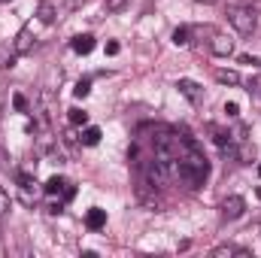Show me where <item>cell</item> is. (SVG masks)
<instances>
[{"instance_id":"277c9868","label":"cell","mask_w":261,"mask_h":258,"mask_svg":"<svg viewBox=\"0 0 261 258\" xmlns=\"http://www.w3.org/2000/svg\"><path fill=\"white\" fill-rule=\"evenodd\" d=\"M18 194H21V200L28 203V207H34V200H37V179L34 176H28V173H18Z\"/></svg>"},{"instance_id":"ffe728a7","label":"cell","mask_w":261,"mask_h":258,"mask_svg":"<svg viewBox=\"0 0 261 258\" xmlns=\"http://www.w3.org/2000/svg\"><path fill=\"white\" fill-rule=\"evenodd\" d=\"M12 107H15L18 113H28V97H24L21 91H15V94H12Z\"/></svg>"},{"instance_id":"8992f818","label":"cell","mask_w":261,"mask_h":258,"mask_svg":"<svg viewBox=\"0 0 261 258\" xmlns=\"http://www.w3.org/2000/svg\"><path fill=\"white\" fill-rule=\"evenodd\" d=\"M34 43H37V37L31 34V28H21V31L15 34V40H12V49H15L18 55H28V52L34 49Z\"/></svg>"},{"instance_id":"7c38bea8","label":"cell","mask_w":261,"mask_h":258,"mask_svg":"<svg viewBox=\"0 0 261 258\" xmlns=\"http://www.w3.org/2000/svg\"><path fill=\"white\" fill-rule=\"evenodd\" d=\"M100 137H103V134H100L97 125H85L82 137H79V143H82V146H97V143H100Z\"/></svg>"},{"instance_id":"ac0fdd59","label":"cell","mask_w":261,"mask_h":258,"mask_svg":"<svg viewBox=\"0 0 261 258\" xmlns=\"http://www.w3.org/2000/svg\"><path fill=\"white\" fill-rule=\"evenodd\" d=\"M88 91H91V79H79V82H76V88H73V94H76V97H88Z\"/></svg>"},{"instance_id":"44dd1931","label":"cell","mask_w":261,"mask_h":258,"mask_svg":"<svg viewBox=\"0 0 261 258\" xmlns=\"http://www.w3.org/2000/svg\"><path fill=\"white\" fill-rule=\"evenodd\" d=\"M12 210V200H9V194H6V189L0 186V216H6Z\"/></svg>"},{"instance_id":"ba28073f","label":"cell","mask_w":261,"mask_h":258,"mask_svg":"<svg viewBox=\"0 0 261 258\" xmlns=\"http://www.w3.org/2000/svg\"><path fill=\"white\" fill-rule=\"evenodd\" d=\"M85 225H88L91 231H100V228L107 225V210H100V207H91V210L85 213Z\"/></svg>"},{"instance_id":"30bf717a","label":"cell","mask_w":261,"mask_h":258,"mask_svg":"<svg viewBox=\"0 0 261 258\" xmlns=\"http://www.w3.org/2000/svg\"><path fill=\"white\" fill-rule=\"evenodd\" d=\"M15 61H18V52L12 49V43H0V70L15 67Z\"/></svg>"},{"instance_id":"9c48e42d","label":"cell","mask_w":261,"mask_h":258,"mask_svg":"<svg viewBox=\"0 0 261 258\" xmlns=\"http://www.w3.org/2000/svg\"><path fill=\"white\" fill-rule=\"evenodd\" d=\"M37 18H40L43 24H55V18H58V9H55V3H49V0H40V6H37Z\"/></svg>"},{"instance_id":"7a4b0ae2","label":"cell","mask_w":261,"mask_h":258,"mask_svg":"<svg viewBox=\"0 0 261 258\" xmlns=\"http://www.w3.org/2000/svg\"><path fill=\"white\" fill-rule=\"evenodd\" d=\"M219 210H222V219H225V222H237V219L246 213V200H243L240 194H228V197L219 203Z\"/></svg>"},{"instance_id":"d6986e66","label":"cell","mask_w":261,"mask_h":258,"mask_svg":"<svg viewBox=\"0 0 261 258\" xmlns=\"http://www.w3.org/2000/svg\"><path fill=\"white\" fill-rule=\"evenodd\" d=\"M130 0H103V9H107V12H122Z\"/></svg>"},{"instance_id":"7402d4cb","label":"cell","mask_w":261,"mask_h":258,"mask_svg":"<svg viewBox=\"0 0 261 258\" xmlns=\"http://www.w3.org/2000/svg\"><path fill=\"white\" fill-rule=\"evenodd\" d=\"M225 116H228V119H237V116H240V104L228 100V104H225Z\"/></svg>"},{"instance_id":"603a6c76","label":"cell","mask_w":261,"mask_h":258,"mask_svg":"<svg viewBox=\"0 0 261 258\" xmlns=\"http://www.w3.org/2000/svg\"><path fill=\"white\" fill-rule=\"evenodd\" d=\"M103 52H107V55H119V52H122V46H119V40H107V46H103Z\"/></svg>"},{"instance_id":"5bb4252c","label":"cell","mask_w":261,"mask_h":258,"mask_svg":"<svg viewBox=\"0 0 261 258\" xmlns=\"http://www.w3.org/2000/svg\"><path fill=\"white\" fill-rule=\"evenodd\" d=\"M170 40H173V46H189V43H192V28H186V24L176 28V31L170 34Z\"/></svg>"},{"instance_id":"5b68a950","label":"cell","mask_w":261,"mask_h":258,"mask_svg":"<svg viewBox=\"0 0 261 258\" xmlns=\"http://www.w3.org/2000/svg\"><path fill=\"white\" fill-rule=\"evenodd\" d=\"M176 88H179V94H182L189 104H200V100H203V88L197 85L195 79H179Z\"/></svg>"},{"instance_id":"52a82bcc","label":"cell","mask_w":261,"mask_h":258,"mask_svg":"<svg viewBox=\"0 0 261 258\" xmlns=\"http://www.w3.org/2000/svg\"><path fill=\"white\" fill-rule=\"evenodd\" d=\"M70 49H73L76 55H88V52L94 49V37H91V34H79V37L70 40Z\"/></svg>"},{"instance_id":"6da1fadb","label":"cell","mask_w":261,"mask_h":258,"mask_svg":"<svg viewBox=\"0 0 261 258\" xmlns=\"http://www.w3.org/2000/svg\"><path fill=\"white\" fill-rule=\"evenodd\" d=\"M228 24L240 34V37H249V34H255V28H258V15L249 9V6H228Z\"/></svg>"},{"instance_id":"e0dca14e","label":"cell","mask_w":261,"mask_h":258,"mask_svg":"<svg viewBox=\"0 0 261 258\" xmlns=\"http://www.w3.org/2000/svg\"><path fill=\"white\" fill-rule=\"evenodd\" d=\"M234 155H237V161H240V164H252L255 149H252V143H240V149H237Z\"/></svg>"},{"instance_id":"4316f807","label":"cell","mask_w":261,"mask_h":258,"mask_svg":"<svg viewBox=\"0 0 261 258\" xmlns=\"http://www.w3.org/2000/svg\"><path fill=\"white\" fill-rule=\"evenodd\" d=\"M258 176H261V161H258Z\"/></svg>"},{"instance_id":"d4e9b609","label":"cell","mask_w":261,"mask_h":258,"mask_svg":"<svg viewBox=\"0 0 261 258\" xmlns=\"http://www.w3.org/2000/svg\"><path fill=\"white\" fill-rule=\"evenodd\" d=\"M82 3H85V0H67V9H79Z\"/></svg>"},{"instance_id":"484cf974","label":"cell","mask_w":261,"mask_h":258,"mask_svg":"<svg viewBox=\"0 0 261 258\" xmlns=\"http://www.w3.org/2000/svg\"><path fill=\"white\" fill-rule=\"evenodd\" d=\"M197 3H206V6H210V3H219V0H197Z\"/></svg>"},{"instance_id":"3957f363","label":"cell","mask_w":261,"mask_h":258,"mask_svg":"<svg viewBox=\"0 0 261 258\" xmlns=\"http://www.w3.org/2000/svg\"><path fill=\"white\" fill-rule=\"evenodd\" d=\"M210 52L216 58H228V55H234V40L222 31H210Z\"/></svg>"},{"instance_id":"2e32d148","label":"cell","mask_w":261,"mask_h":258,"mask_svg":"<svg viewBox=\"0 0 261 258\" xmlns=\"http://www.w3.org/2000/svg\"><path fill=\"white\" fill-rule=\"evenodd\" d=\"M67 119H70V125H73V128H85V125H88V113H85V110H79V107H73Z\"/></svg>"},{"instance_id":"9a60e30c","label":"cell","mask_w":261,"mask_h":258,"mask_svg":"<svg viewBox=\"0 0 261 258\" xmlns=\"http://www.w3.org/2000/svg\"><path fill=\"white\" fill-rule=\"evenodd\" d=\"M67 186H70V183H67L64 176H52V179L43 186V192L46 194H58V192H67Z\"/></svg>"},{"instance_id":"8fae6325","label":"cell","mask_w":261,"mask_h":258,"mask_svg":"<svg viewBox=\"0 0 261 258\" xmlns=\"http://www.w3.org/2000/svg\"><path fill=\"white\" fill-rule=\"evenodd\" d=\"M210 255L213 258H231V255H249L246 249H237V246H231V243H222V246H216V249H210Z\"/></svg>"},{"instance_id":"cb8c5ba5","label":"cell","mask_w":261,"mask_h":258,"mask_svg":"<svg viewBox=\"0 0 261 258\" xmlns=\"http://www.w3.org/2000/svg\"><path fill=\"white\" fill-rule=\"evenodd\" d=\"M240 64H258V58H255V55H240Z\"/></svg>"},{"instance_id":"4fadbf2b","label":"cell","mask_w":261,"mask_h":258,"mask_svg":"<svg viewBox=\"0 0 261 258\" xmlns=\"http://www.w3.org/2000/svg\"><path fill=\"white\" fill-rule=\"evenodd\" d=\"M216 82H222V85H240V73L237 70H216Z\"/></svg>"}]
</instances>
